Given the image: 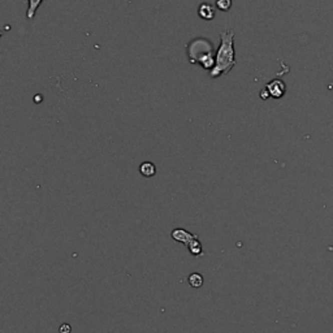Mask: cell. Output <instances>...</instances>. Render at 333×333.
<instances>
[{
	"instance_id": "cell-5",
	"label": "cell",
	"mask_w": 333,
	"mask_h": 333,
	"mask_svg": "<svg viewBox=\"0 0 333 333\" xmlns=\"http://www.w3.org/2000/svg\"><path fill=\"white\" fill-rule=\"evenodd\" d=\"M198 15H199L202 20L211 21L215 17V8L210 3H202L199 8H198Z\"/></svg>"
},
{
	"instance_id": "cell-6",
	"label": "cell",
	"mask_w": 333,
	"mask_h": 333,
	"mask_svg": "<svg viewBox=\"0 0 333 333\" xmlns=\"http://www.w3.org/2000/svg\"><path fill=\"white\" fill-rule=\"evenodd\" d=\"M139 172L143 177H154L156 173V167L151 162H143L142 164L139 165Z\"/></svg>"
},
{
	"instance_id": "cell-1",
	"label": "cell",
	"mask_w": 333,
	"mask_h": 333,
	"mask_svg": "<svg viewBox=\"0 0 333 333\" xmlns=\"http://www.w3.org/2000/svg\"><path fill=\"white\" fill-rule=\"evenodd\" d=\"M236 65L234 52V32L224 30L220 33V46L216 51V64L211 71V77L217 78L232 71Z\"/></svg>"
},
{
	"instance_id": "cell-8",
	"label": "cell",
	"mask_w": 333,
	"mask_h": 333,
	"mask_svg": "<svg viewBox=\"0 0 333 333\" xmlns=\"http://www.w3.org/2000/svg\"><path fill=\"white\" fill-rule=\"evenodd\" d=\"M43 0H28V3H29V7H28V12H26V17L28 20H33L34 16H36L37 10L39 8V6L42 4Z\"/></svg>"
},
{
	"instance_id": "cell-3",
	"label": "cell",
	"mask_w": 333,
	"mask_h": 333,
	"mask_svg": "<svg viewBox=\"0 0 333 333\" xmlns=\"http://www.w3.org/2000/svg\"><path fill=\"white\" fill-rule=\"evenodd\" d=\"M265 89L269 93V97L275 98V99H280L284 97L285 91H286V86L281 80H273V81L268 82Z\"/></svg>"
},
{
	"instance_id": "cell-12",
	"label": "cell",
	"mask_w": 333,
	"mask_h": 333,
	"mask_svg": "<svg viewBox=\"0 0 333 333\" xmlns=\"http://www.w3.org/2000/svg\"><path fill=\"white\" fill-rule=\"evenodd\" d=\"M260 97H262V99H267V98H269V93L267 91V89H264V90L262 91V94H260Z\"/></svg>"
},
{
	"instance_id": "cell-7",
	"label": "cell",
	"mask_w": 333,
	"mask_h": 333,
	"mask_svg": "<svg viewBox=\"0 0 333 333\" xmlns=\"http://www.w3.org/2000/svg\"><path fill=\"white\" fill-rule=\"evenodd\" d=\"M188 249L189 251L191 252V255L194 256H199L203 254V249H202V245L201 242H199V238H198V237H195V238L189 243Z\"/></svg>"
},
{
	"instance_id": "cell-10",
	"label": "cell",
	"mask_w": 333,
	"mask_h": 333,
	"mask_svg": "<svg viewBox=\"0 0 333 333\" xmlns=\"http://www.w3.org/2000/svg\"><path fill=\"white\" fill-rule=\"evenodd\" d=\"M216 8L221 12H226V11L230 10V7H232V0H216V3H215Z\"/></svg>"
},
{
	"instance_id": "cell-2",
	"label": "cell",
	"mask_w": 333,
	"mask_h": 333,
	"mask_svg": "<svg viewBox=\"0 0 333 333\" xmlns=\"http://www.w3.org/2000/svg\"><path fill=\"white\" fill-rule=\"evenodd\" d=\"M188 59L191 64H201L206 71H212L216 64V54L214 46L206 38H197L186 45Z\"/></svg>"
},
{
	"instance_id": "cell-4",
	"label": "cell",
	"mask_w": 333,
	"mask_h": 333,
	"mask_svg": "<svg viewBox=\"0 0 333 333\" xmlns=\"http://www.w3.org/2000/svg\"><path fill=\"white\" fill-rule=\"evenodd\" d=\"M195 234H193V233L188 232V230L182 229V228H178V229H175L172 230V238L175 239L176 242H182L185 243V246H188L189 243L193 241V239L195 238Z\"/></svg>"
},
{
	"instance_id": "cell-9",
	"label": "cell",
	"mask_w": 333,
	"mask_h": 333,
	"mask_svg": "<svg viewBox=\"0 0 333 333\" xmlns=\"http://www.w3.org/2000/svg\"><path fill=\"white\" fill-rule=\"evenodd\" d=\"M188 282L191 288H201L204 282L203 276L201 273H198V272H194V273H191L188 277Z\"/></svg>"
},
{
	"instance_id": "cell-11",
	"label": "cell",
	"mask_w": 333,
	"mask_h": 333,
	"mask_svg": "<svg viewBox=\"0 0 333 333\" xmlns=\"http://www.w3.org/2000/svg\"><path fill=\"white\" fill-rule=\"evenodd\" d=\"M71 330H72V328L68 323L63 324L62 327H60V333H71Z\"/></svg>"
}]
</instances>
